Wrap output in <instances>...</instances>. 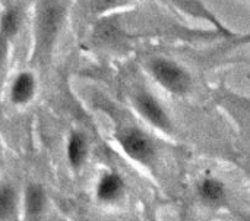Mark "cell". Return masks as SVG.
<instances>
[{
  "mask_svg": "<svg viewBox=\"0 0 250 221\" xmlns=\"http://www.w3.org/2000/svg\"><path fill=\"white\" fill-rule=\"evenodd\" d=\"M199 194L204 198V201H207L209 204H215V202H220L224 198L226 189H224V185L220 180H217V179H205L199 186Z\"/></svg>",
  "mask_w": 250,
  "mask_h": 221,
  "instance_id": "cell-8",
  "label": "cell"
},
{
  "mask_svg": "<svg viewBox=\"0 0 250 221\" xmlns=\"http://www.w3.org/2000/svg\"><path fill=\"white\" fill-rule=\"evenodd\" d=\"M122 1H123V0H94L97 9H100V10L114 7V6H117L119 3H122Z\"/></svg>",
  "mask_w": 250,
  "mask_h": 221,
  "instance_id": "cell-11",
  "label": "cell"
},
{
  "mask_svg": "<svg viewBox=\"0 0 250 221\" xmlns=\"http://www.w3.org/2000/svg\"><path fill=\"white\" fill-rule=\"evenodd\" d=\"M123 188L125 185L122 177L116 173H108L100 180L97 188V197L104 202H111L122 195Z\"/></svg>",
  "mask_w": 250,
  "mask_h": 221,
  "instance_id": "cell-4",
  "label": "cell"
},
{
  "mask_svg": "<svg viewBox=\"0 0 250 221\" xmlns=\"http://www.w3.org/2000/svg\"><path fill=\"white\" fill-rule=\"evenodd\" d=\"M19 22H21V18H19V13L16 9L6 10L0 19V32L4 37L15 35L19 29Z\"/></svg>",
  "mask_w": 250,
  "mask_h": 221,
  "instance_id": "cell-10",
  "label": "cell"
},
{
  "mask_svg": "<svg viewBox=\"0 0 250 221\" xmlns=\"http://www.w3.org/2000/svg\"><path fill=\"white\" fill-rule=\"evenodd\" d=\"M88 153L86 141L81 133H72L69 144H67V160L72 167L78 169L83 164L85 157Z\"/></svg>",
  "mask_w": 250,
  "mask_h": 221,
  "instance_id": "cell-6",
  "label": "cell"
},
{
  "mask_svg": "<svg viewBox=\"0 0 250 221\" xmlns=\"http://www.w3.org/2000/svg\"><path fill=\"white\" fill-rule=\"evenodd\" d=\"M6 51H7V45H6V37L0 32V63L3 62L4 56H6Z\"/></svg>",
  "mask_w": 250,
  "mask_h": 221,
  "instance_id": "cell-12",
  "label": "cell"
},
{
  "mask_svg": "<svg viewBox=\"0 0 250 221\" xmlns=\"http://www.w3.org/2000/svg\"><path fill=\"white\" fill-rule=\"evenodd\" d=\"M136 103V109L139 110V113L148 120L151 122L155 128L168 132L171 128L170 119L167 116V113L164 111V109L161 107V104L149 94L142 92L136 97L135 100Z\"/></svg>",
  "mask_w": 250,
  "mask_h": 221,
  "instance_id": "cell-3",
  "label": "cell"
},
{
  "mask_svg": "<svg viewBox=\"0 0 250 221\" xmlns=\"http://www.w3.org/2000/svg\"><path fill=\"white\" fill-rule=\"evenodd\" d=\"M44 204H45V194L42 188L40 185H29L25 195V205L28 214L31 217H37L44 210Z\"/></svg>",
  "mask_w": 250,
  "mask_h": 221,
  "instance_id": "cell-7",
  "label": "cell"
},
{
  "mask_svg": "<svg viewBox=\"0 0 250 221\" xmlns=\"http://www.w3.org/2000/svg\"><path fill=\"white\" fill-rule=\"evenodd\" d=\"M35 82L29 73H21L12 85V100L16 104L26 103L34 94Z\"/></svg>",
  "mask_w": 250,
  "mask_h": 221,
  "instance_id": "cell-5",
  "label": "cell"
},
{
  "mask_svg": "<svg viewBox=\"0 0 250 221\" xmlns=\"http://www.w3.org/2000/svg\"><path fill=\"white\" fill-rule=\"evenodd\" d=\"M120 144L125 153L139 163H148L154 155V145L149 138L138 129H130L123 133Z\"/></svg>",
  "mask_w": 250,
  "mask_h": 221,
  "instance_id": "cell-2",
  "label": "cell"
},
{
  "mask_svg": "<svg viewBox=\"0 0 250 221\" xmlns=\"http://www.w3.org/2000/svg\"><path fill=\"white\" fill-rule=\"evenodd\" d=\"M151 72L154 78L168 91L174 94H185L190 87V78L176 63L166 59H155L151 62Z\"/></svg>",
  "mask_w": 250,
  "mask_h": 221,
  "instance_id": "cell-1",
  "label": "cell"
},
{
  "mask_svg": "<svg viewBox=\"0 0 250 221\" xmlns=\"http://www.w3.org/2000/svg\"><path fill=\"white\" fill-rule=\"evenodd\" d=\"M16 207V192L10 185H0V219L10 217Z\"/></svg>",
  "mask_w": 250,
  "mask_h": 221,
  "instance_id": "cell-9",
  "label": "cell"
}]
</instances>
